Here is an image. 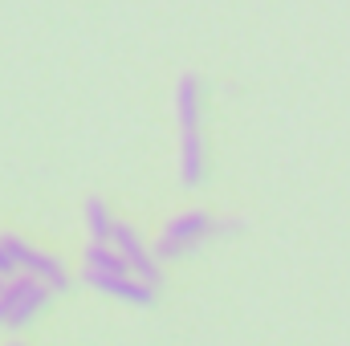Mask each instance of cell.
<instances>
[{
    "label": "cell",
    "mask_w": 350,
    "mask_h": 346,
    "mask_svg": "<svg viewBox=\"0 0 350 346\" xmlns=\"http://www.w3.org/2000/svg\"><path fill=\"white\" fill-rule=\"evenodd\" d=\"M49 285L33 273H16L4 281V293H0V326L4 330H25L45 306H49Z\"/></svg>",
    "instance_id": "6da1fadb"
},
{
    "label": "cell",
    "mask_w": 350,
    "mask_h": 346,
    "mask_svg": "<svg viewBox=\"0 0 350 346\" xmlns=\"http://www.w3.org/2000/svg\"><path fill=\"white\" fill-rule=\"evenodd\" d=\"M212 232H216V220H212L208 212H183V216L167 220L163 237H159L151 249H155L159 261H179V257H187L191 249H200Z\"/></svg>",
    "instance_id": "7a4b0ae2"
},
{
    "label": "cell",
    "mask_w": 350,
    "mask_h": 346,
    "mask_svg": "<svg viewBox=\"0 0 350 346\" xmlns=\"http://www.w3.org/2000/svg\"><path fill=\"white\" fill-rule=\"evenodd\" d=\"M4 245H8L12 261L21 265V273H33V277H41V281H45L53 293H66V289H70V269L53 257V253H41V249H33L25 237H12V232H4Z\"/></svg>",
    "instance_id": "3957f363"
},
{
    "label": "cell",
    "mask_w": 350,
    "mask_h": 346,
    "mask_svg": "<svg viewBox=\"0 0 350 346\" xmlns=\"http://www.w3.org/2000/svg\"><path fill=\"white\" fill-rule=\"evenodd\" d=\"M86 285H94L98 293L114 297V302H126V306H155V285L135 277V273H102V269H86Z\"/></svg>",
    "instance_id": "277c9868"
},
{
    "label": "cell",
    "mask_w": 350,
    "mask_h": 346,
    "mask_svg": "<svg viewBox=\"0 0 350 346\" xmlns=\"http://www.w3.org/2000/svg\"><path fill=\"white\" fill-rule=\"evenodd\" d=\"M110 245H114L122 257L131 261V273H135V277H143V281H151V285H159V281H163V261L155 257V249H147V245L139 241V232H135L131 224L114 220Z\"/></svg>",
    "instance_id": "5b68a950"
},
{
    "label": "cell",
    "mask_w": 350,
    "mask_h": 346,
    "mask_svg": "<svg viewBox=\"0 0 350 346\" xmlns=\"http://www.w3.org/2000/svg\"><path fill=\"white\" fill-rule=\"evenodd\" d=\"M204 139H200V127L196 131H179V183L183 187H200L204 183Z\"/></svg>",
    "instance_id": "8992f818"
},
{
    "label": "cell",
    "mask_w": 350,
    "mask_h": 346,
    "mask_svg": "<svg viewBox=\"0 0 350 346\" xmlns=\"http://www.w3.org/2000/svg\"><path fill=\"white\" fill-rule=\"evenodd\" d=\"M200 102H204L200 78L196 74H183L175 82V122H179V131H196L200 127Z\"/></svg>",
    "instance_id": "52a82bcc"
},
{
    "label": "cell",
    "mask_w": 350,
    "mask_h": 346,
    "mask_svg": "<svg viewBox=\"0 0 350 346\" xmlns=\"http://www.w3.org/2000/svg\"><path fill=\"white\" fill-rule=\"evenodd\" d=\"M86 269H102V273H131V261L122 257L110 241H90V245H86Z\"/></svg>",
    "instance_id": "ba28073f"
},
{
    "label": "cell",
    "mask_w": 350,
    "mask_h": 346,
    "mask_svg": "<svg viewBox=\"0 0 350 346\" xmlns=\"http://www.w3.org/2000/svg\"><path fill=\"white\" fill-rule=\"evenodd\" d=\"M86 216H90V232H94V241H110V232H114V220H110V208L94 196L86 204Z\"/></svg>",
    "instance_id": "9c48e42d"
},
{
    "label": "cell",
    "mask_w": 350,
    "mask_h": 346,
    "mask_svg": "<svg viewBox=\"0 0 350 346\" xmlns=\"http://www.w3.org/2000/svg\"><path fill=\"white\" fill-rule=\"evenodd\" d=\"M16 273H21V265L12 261L8 245H4V237H0V277H16Z\"/></svg>",
    "instance_id": "30bf717a"
},
{
    "label": "cell",
    "mask_w": 350,
    "mask_h": 346,
    "mask_svg": "<svg viewBox=\"0 0 350 346\" xmlns=\"http://www.w3.org/2000/svg\"><path fill=\"white\" fill-rule=\"evenodd\" d=\"M241 228H245L241 220H224V224H216V232H220V237H232V232H241Z\"/></svg>",
    "instance_id": "8fae6325"
},
{
    "label": "cell",
    "mask_w": 350,
    "mask_h": 346,
    "mask_svg": "<svg viewBox=\"0 0 350 346\" xmlns=\"http://www.w3.org/2000/svg\"><path fill=\"white\" fill-rule=\"evenodd\" d=\"M4 281H8V277H0V293H4Z\"/></svg>",
    "instance_id": "7c38bea8"
},
{
    "label": "cell",
    "mask_w": 350,
    "mask_h": 346,
    "mask_svg": "<svg viewBox=\"0 0 350 346\" xmlns=\"http://www.w3.org/2000/svg\"><path fill=\"white\" fill-rule=\"evenodd\" d=\"M8 346H21V343H8Z\"/></svg>",
    "instance_id": "4fadbf2b"
}]
</instances>
